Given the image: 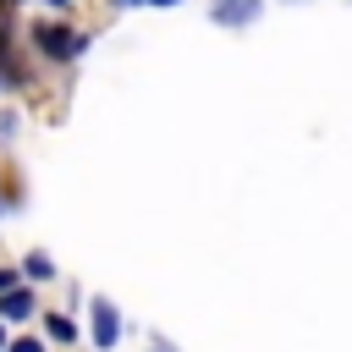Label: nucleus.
I'll return each mask as SVG.
<instances>
[{"label": "nucleus", "mask_w": 352, "mask_h": 352, "mask_svg": "<svg viewBox=\"0 0 352 352\" xmlns=\"http://www.w3.org/2000/svg\"><path fill=\"white\" fill-rule=\"evenodd\" d=\"M50 6H72V0H50Z\"/></svg>", "instance_id": "6e6552de"}, {"label": "nucleus", "mask_w": 352, "mask_h": 352, "mask_svg": "<svg viewBox=\"0 0 352 352\" xmlns=\"http://www.w3.org/2000/svg\"><path fill=\"white\" fill-rule=\"evenodd\" d=\"M121 6H138V0H121Z\"/></svg>", "instance_id": "1a4fd4ad"}, {"label": "nucleus", "mask_w": 352, "mask_h": 352, "mask_svg": "<svg viewBox=\"0 0 352 352\" xmlns=\"http://www.w3.org/2000/svg\"><path fill=\"white\" fill-rule=\"evenodd\" d=\"M11 280H16V270H0V286H11Z\"/></svg>", "instance_id": "423d86ee"}, {"label": "nucleus", "mask_w": 352, "mask_h": 352, "mask_svg": "<svg viewBox=\"0 0 352 352\" xmlns=\"http://www.w3.org/2000/svg\"><path fill=\"white\" fill-rule=\"evenodd\" d=\"M94 336H99V346H110V341L121 336V319L110 314V302H99V308H94Z\"/></svg>", "instance_id": "f257e3e1"}, {"label": "nucleus", "mask_w": 352, "mask_h": 352, "mask_svg": "<svg viewBox=\"0 0 352 352\" xmlns=\"http://www.w3.org/2000/svg\"><path fill=\"white\" fill-rule=\"evenodd\" d=\"M0 314H6V319H28V314H33V292H11V297L0 302Z\"/></svg>", "instance_id": "f03ea898"}, {"label": "nucleus", "mask_w": 352, "mask_h": 352, "mask_svg": "<svg viewBox=\"0 0 352 352\" xmlns=\"http://www.w3.org/2000/svg\"><path fill=\"white\" fill-rule=\"evenodd\" d=\"M154 6H176V0H154Z\"/></svg>", "instance_id": "0eeeda50"}, {"label": "nucleus", "mask_w": 352, "mask_h": 352, "mask_svg": "<svg viewBox=\"0 0 352 352\" xmlns=\"http://www.w3.org/2000/svg\"><path fill=\"white\" fill-rule=\"evenodd\" d=\"M11 352H44V346H38V341H22V346H11Z\"/></svg>", "instance_id": "39448f33"}, {"label": "nucleus", "mask_w": 352, "mask_h": 352, "mask_svg": "<svg viewBox=\"0 0 352 352\" xmlns=\"http://www.w3.org/2000/svg\"><path fill=\"white\" fill-rule=\"evenodd\" d=\"M50 270H55V264H50V258H44V253H33V258H28V275H33V280H44V275H50Z\"/></svg>", "instance_id": "7ed1b4c3"}, {"label": "nucleus", "mask_w": 352, "mask_h": 352, "mask_svg": "<svg viewBox=\"0 0 352 352\" xmlns=\"http://www.w3.org/2000/svg\"><path fill=\"white\" fill-rule=\"evenodd\" d=\"M50 336H55V341H72L77 330H72V319H50Z\"/></svg>", "instance_id": "20e7f679"}]
</instances>
